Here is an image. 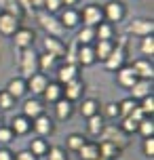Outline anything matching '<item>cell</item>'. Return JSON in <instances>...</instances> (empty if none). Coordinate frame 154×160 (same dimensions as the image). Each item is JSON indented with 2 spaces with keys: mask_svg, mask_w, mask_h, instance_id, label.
Masks as SVG:
<instances>
[{
  "mask_svg": "<svg viewBox=\"0 0 154 160\" xmlns=\"http://www.w3.org/2000/svg\"><path fill=\"white\" fill-rule=\"evenodd\" d=\"M36 19H38V25L47 32V36H53V38H61V36H64V32H65L64 25L59 23V19H55L51 13H47V11L40 8V11L36 13Z\"/></svg>",
  "mask_w": 154,
  "mask_h": 160,
  "instance_id": "cell-1",
  "label": "cell"
},
{
  "mask_svg": "<svg viewBox=\"0 0 154 160\" xmlns=\"http://www.w3.org/2000/svg\"><path fill=\"white\" fill-rule=\"evenodd\" d=\"M99 139H101V141H110V143H114L118 150H122V148L129 145V135H127L121 127H116V124H105L104 131L99 133Z\"/></svg>",
  "mask_w": 154,
  "mask_h": 160,
  "instance_id": "cell-2",
  "label": "cell"
},
{
  "mask_svg": "<svg viewBox=\"0 0 154 160\" xmlns=\"http://www.w3.org/2000/svg\"><path fill=\"white\" fill-rule=\"evenodd\" d=\"M104 65H105V70H110V72H118L122 65H127V42L125 40H121V44H116L112 48V53L108 55Z\"/></svg>",
  "mask_w": 154,
  "mask_h": 160,
  "instance_id": "cell-3",
  "label": "cell"
},
{
  "mask_svg": "<svg viewBox=\"0 0 154 160\" xmlns=\"http://www.w3.org/2000/svg\"><path fill=\"white\" fill-rule=\"evenodd\" d=\"M19 70H21V78H30L32 74L38 72V55L34 53V48H23L19 55Z\"/></svg>",
  "mask_w": 154,
  "mask_h": 160,
  "instance_id": "cell-4",
  "label": "cell"
},
{
  "mask_svg": "<svg viewBox=\"0 0 154 160\" xmlns=\"http://www.w3.org/2000/svg\"><path fill=\"white\" fill-rule=\"evenodd\" d=\"M101 11H104V21H108V23H112V25L122 21V17L127 15V8H125V4H122L121 0L105 2V7H101Z\"/></svg>",
  "mask_w": 154,
  "mask_h": 160,
  "instance_id": "cell-5",
  "label": "cell"
},
{
  "mask_svg": "<svg viewBox=\"0 0 154 160\" xmlns=\"http://www.w3.org/2000/svg\"><path fill=\"white\" fill-rule=\"evenodd\" d=\"M80 19L85 21V25H89V28H97V25L104 21V11H101L99 4H87V7L82 8Z\"/></svg>",
  "mask_w": 154,
  "mask_h": 160,
  "instance_id": "cell-6",
  "label": "cell"
},
{
  "mask_svg": "<svg viewBox=\"0 0 154 160\" xmlns=\"http://www.w3.org/2000/svg\"><path fill=\"white\" fill-rule=\"evenodd\" d=\"M127 32L133 34V36H152L154 34V21L152 19H133L129 25H127Z\"/></svg>",
  "mask_w": 154,
  "mask_h": 160,
  "instance_id": "cell-7",
  "label": "cell"
},
{
  "mask_svg": "<svg viewBox=\"0 0 154 160\" xmlns=\"http://www.w3.org/2000/svg\"><path fill=\"white\" fill-rule=\"evenodd\" d=\"M13 36H15V38H13L15 47L23 51V48H32L34 38H36V32H34V30H30V28H19Z\"/></svg>",
  "mask_w": 154,
  "mask_h": 160,
  "instance_id": "cell-8",
  "label": "cell"
},
{
  "mask_svg": "<svg viewBox=\"0 0 154 160\" xmlns=\"http://www.w3.org/2000/svg\"><path fill=\"white\" fill-rule=\"evenodd\" d=\"M42 44H44V51H47L49 55H53L55 59H64V57H65V48H68V47H65V42H64L61 38L47 36Z\"/></svg>",
  "mask_w": 154,
  "mask_h": 160,
  "instance_id": "cell-9",
  "label": "cell"
},
{
  "mask_svg": "<svg viewBox=\"0 0 154 160\" xmlns=\"http://www.w3.org/2000/svg\"><path fill=\"white\" fill-rule=\"evenodd\" d=\"M19 28H21L19 17L11 15V13H2V15H0V34H4V36H13Z\"/></svg>",
  "mask_w": 154,
  "mask_h": 160,
  "instance_id": "cell-10",
  "label": "cell"
},
{
  "mask_svg": "<svg viewBox=\"0 0 154 160\" xmlns=\"http://www.w3.org/2000/svg\"><path fill=\"white\" fill-rule=\"evenodd\" d=\"M131 68H133V72L137 74V78H141V80H152L154 78V65H152L150 59H135L131 63Z\"/></svg>",
  "mask_w": 154,
  "mask_h": 160,
  "instance_id": "cell-11",
  "label": "cell"
},
{
  "mask_svg": "<svg viewBox=\"0 0 154 160\" xmlns=\"http://www.w3.org/2000/svg\"><path fill=\"white\" fill-rule=\"evenodd\" d=\"M25 84H28V91H32L34 95H42V91L49 84V78H47V74L36 72L30 78H25Z\"/></svg>",
  "mask_w": 154,
  "mask_h": 160,
  "instance_id": "cell-12",
  "label": "cell"
},
{
  "mask_svg": "<svg viewBox=\"0 0 154 160\" xmlns=\"http://www.w3.org/2000/svg\"><path fill=\"white\" fill-rule=\"evenodd\" d=\"M32 127H34V131H36V135H38V137H47V135L53 133L55 124H53V120H51L47 114H40L38 118L32 120Z\"/></svg>",
  "mask_w": 154,
  "mask_h": 160,
  "instance_id": "cell-13",
  "label": "cell"
},
{
  "mask_svg": "<svg viewBox=\"0 0 154 160\" xmlns=\"http://www.w3.org/2000/svg\"><path fill=\"white\" fill-rule=\"evenodd\" d=\"M82 91H85V84H82V80L74 78L70 80L68 84H64V99H68V101H76V99H80L82 97Z\"/></svg>",
  "mask_w": 154,
  "mask_h": 160,
  "instance_id": "cell-14",
  "label": "cell"
},
{
  "mask_svg": "<svg viewBox=\"0 0 154 160\" xmlns=\"http://www.w3.org/2000/svg\"><path fill=\"white\" fill-rule=\"evenodd\" d=\"M21 116H25L28 120H34V118H38L40 114H44V105L38 101V99H25L23 105H21Z\"/></svg>",
  "mask_w": 154,
  "mask_h": 160,
  "instance_id": "cell-15",
  "label": "cell"
},
{
  "mask_svg": "<svg viewBox=\"0 0 154 160\" xmlns=\"http://www.w3.org/2000/svg\"><path fill=\"white\" fill-rule=\"evenodd\" d=\"M129 91H131V99L139 101V99H144V97L152 95V80H141L139 78Z\"/></svg>",
  "mask_w": 154,
  "mask_h": 160,
  "instance_id": "cell-16",
  "label": "cell"
},
{
  "mask_svg": "<svg viewBox=\"0 0 154 160\" xmlns=\"http://www.w3.org/2000/svg\"><path fill=\"white\" fill-rule=\"evenodd\" d=\"M78 78V65H72V63H64L57 68V82L64 87V84H68L70 80Z\"/></svg>",
  "mask_w": 154,
  "mask_h": 160,
  "instance_id": "cell-17",
  "label": "cell"
},
{
  "mask_svg": "<svg viewBox=\"0 0 154 160\" xmlns=\"http://www.w3.org/2000/svg\"><path fill=\"white\" fill-rule=\"evenodd\" d=\"M7 93L13 99H21V97L28 93V84H25V78H11L8 80V84H7Z\"/></svg>",
  "mask_w": 154,
  "mask_h": 160,
  "instance_id": "cell-18",
  "label": "cell"
},
{
  "mask_svg": "<svg viewBox=\"0 0 154 160\" xmlns=\"http://www.w3.org/2000/svg\"><path fill=\"white\" fill-rule=\"evenodd\" d=\"M59 23L64 25V30H72L80 23V13L76 8H64L61 17H59Z\"/></svg>",
  "mask_w": 154,
  "mask_h": 160,
  "instance_id": "cell-19",
  "label": "cell"
},
{
  "mask_svg": "<svg viewBox=\"0 0 154 160\" xmlns=\"http://www.w3.org/2000/svg\"><path fill=\"white\" fill-rule=\"evenodd\" d=\"M116 74H118V84H121V87H125V88H131L139 80L137 74L133 72V68H131V65H122Z\"/></svg>",
  "mask_w": 154,
  "mask_h": 160,
  "instance_id": "cell-20",
  "label": "cell"
},
{
  "mask_svg": "<svg viewBox=\"0 0 154 160\" xmlns=\"http://www.w3.org/2000/svg\"><path fill=\"white\" fill-rule=\"evenodd\" d=\"M42 97H44V101L55 103V101H59V99L64 97V87H61L59 82H49L47 88L42 91Z\"/></svg>",
  "mask_w": 154,
  "mask_h": 160,
  "instance_id": "cell-21",
  "label": "cell"
},
{
  "mask_svg": "<svg viewBox=\"0 0 154 160\" xmlns=\"http://www.w3.org/2000/svg\"><path fill=\"white\" fill-rule=\"evenodd\" d=\"M95 61L97 59H95L93 47H78V51H76V63L78 65H93Z\"/></svg>",
  "mask_w": 154,
  "mask_h": 160,
  "instance_id": "cell-22",
  "label": "cell"
},
{
  "mask_svg": "<svg viewBox=\"0 0 154 160\" xmlns=\"http://www.w3.org/2000/svg\"><path fill=\"white\" fill-rule=\"evenodd\" d=\"M30 128H32V120H28L25 116H21V114L11 120V131H13L15 135H25V133H30Z\"/></svg>",
  "mask_w": 154,
  "mask_h": 160,
  "instance_id": "cell-23",
  "label": "cell"
},
{
  "mask_svg": "<svg viewBox=\"0 0 154 160\" xmlns=\"http://www.w3.org/2000/svg\"><path fill=\"white\" fill-rule=\"evenodd\" d=\"M112 48H114L112 40H95V47H93V51H95V59L105 61L108 55L112 53Z\"/></svg>",
  "mask_w": 154,
  "mask_h": 160,
  "instance_id": "cell-24",
  "label": "cell"
},
{
  "mask_svg": "<svg viewBox=\"0 0 154 160\" xmlns=\"http://www.w3.org/2000/svg\"><path fill=\"white\" fill-rule=\"evenodd\" d=\"M74 112V105L72 101H68V99H59V101H55V114H57V118L59 120H68L70 116H72Z\"/></svg>",
  "mask_w": 154,
  "mask_h": 160,
  "instance_id": "cell-25",
  "label": "cell"
},
{
  "mask_svg": "<svg viewBox=\"0 0 154 160\" xmlns=\"http://www.w3.org/2000/svg\"><path fill=\"white\" fill-rule=\"evenodd\" d=\"M76 154H78V158H80V160H95V158H99V145L87 141V143L82 145Z\"/></svg>",
  "mask_w": 154,
  "mask_h": 160,
  "instance_id": "cell-26",
  "label": "cell"
},
{
  "mask_svg": "<svg viewBox=\"0 0 154 160\" xmlns=\"http://www.w3.org/2000/svg\"><path fill=\"white\" fill-rule=\"evenodd\" d=\"M76 42L80 47H93V42H95V28L85 25L80 32H78V36H76Z\"/></svg>",
  "mask_w": 154,
  "mask_h": 160,
  "instance_id": "cell-27",
  "label": "cell"
},
{
  "mask_svg": "<svg viewBox=\"0 0 154 160\" xmlns=\"http://www.w3.org/2000/svg\"><path fill=\"white\" fill-rule=\"evenodd\" d=\"M89 122H87V127H89V133L91 135H95V137H99V133L104 131V127H105V118L101 116V114H95V116H91V118H87Z\"/></svg>",
  "mask_w": 154,
  "mask_h": 160,
  "instance_id": "cell-28",
  "label": "cell"
},
{
  "mask_svg": "<svg viewBox=\"0 0 154 160\" xmlns=\"http://www.w3.org/2000/svg\"><path fill=\"white\" fill-rule=\"evenodd\" d=\"M112 38H114V25L108 21H101L95 28V40H112Z\"/></svg>",
  "mask_w": 154,
  "mask_h": 160,
  "instance_id": "cell-29",
  "label": "cell"
},
{
  "mask_svg": "<svg viewBox=\"0 0 154 160\" xmlns=\"http://www.w3.org/2000/svg\"><path fill=\"white\" fill-rule=\"evenodd\" d=\"M55 57L53 55H49V53H42V55H38V72L40 74H47V72H51L53 68H55Z\"/></svg>",
  "mask_w": 154,
  "mask_h": 160,
  "instance_id": "cell-30",
  "label": "cell"
},
{
  "mask_svg": "<svg viewBox=\"0 0 154 160\" xmlns=\"http://www.w3.org/2000/svg\"><path fill=\"white\" fill-rule=\"evenodd\" d=\"M118 154H121V150L114 143H110V141H101V143H99V156H104V158H108V160H114Z\"/></svg>",
  "mask_w": 154,
  "mask_h": 160,
  "instance_id": "cell-31",
  "label": "cell"
},
{
  "mask_svg": "<svg viewBox=\"0 0 154 160\" xmlns=\"http://www.w3.org/2000/svg\"><path fill=\"white\" fill-rule=\"evenodd\" d=\"M135 108H137V101H135V99H131V97L118 101V118H127Z\"/></svg>",
  "mask_w": 154,
  "mask_h": 160,
  "instance_id": "cell-32",
  "label": "cell"
},
{
  "mask_svg": "<svg viewBox=\"0 0 154 160\" xmlns=\"http://www.w3.org/2000/svg\"><path fill=\"white\" fill-rule=\"evenodd\" d=\"M47 150H49V143L42 139V137H36V139H32L30 141V152L38 158V156H44L47 154Z\"/></svg>",
  "mask_w": 154,
  "mask_h": 160,
  "instance_id": "cell-33",
  "label": "cell"
},
{
  "mask_svg": "<svg viewBox=\"0 0 154 160\" xmlns=\"http://www.w3.org/2000/svg\"><path fill=\"white\" fill-rule=\"evenodd\" d=\"M80 114L85 116V118H91V116L99 114V103L95 101V99H85L82 105H80Z\"/></svg>",
  "mask_w": 154,
  "mask_h": 160,
  "instance_id": "cell-34",
  "label": "cell"
},
{
  "mask_svg": "<svg viewBox=\"0 0 154 160\" xmlns=\"http://www.w3.org/2000/svg\"><path fill=\"white\" fill-rule=\"evenodd\" d=\"M65 143H68V150H72V152H78L82 145L87 143V139L82 135H78V133H72V135L65 139Z\"/></svg>",
  "mask_w": 154,
  "mask_h": 160,
  "instance_id": "cell-35",
  "label": "cell"
},
{
  "mask_svg": "<svg viewBox=\"0 0 154 160\" xmlns=\"http://www.w3.org/2000/svg\"><path fill=\"white\" fill-rule=\"evenodd\" d=\"M0 8H2V13H11L15 17H21V8L17 7V0H0Z\"/></svg>",
  "mask_w": 154,
  "mask_h": 160,
  "instance_id": "cell-36",
  "label": "cell"
},
{
  "mask_svg": "<svg viewBox=\"0 0 154 160\" xmlns=\"http://www.w3.org/2000/svg\"><path fill=\"white\" fill-rule=\"evenodd\" d=\"M141 103H137L139 105V110L144 112V116L146 118H152V112H154V95H148V97H144V99H139Z\"/></svg>",
  "mask_w": 154,
  "mask_h": 160,
  "instance_id": "cell-37",
  "label": "cell"
},
{
  "mask_svg": "<svg viewBox=\"0 0 154 160\" xmlns=\"http://www.w3.org/2000/svg\"><path fill=\"white\" fill-rule=\"evenodd\" d=\"M137 133H141L144 139H146V137H154V122H152V118H144L141 120L139 127H137Z\"/></svg>",
  "mask_w": 154,
  "mask_h": 160,
  "instance_id": "cell-38",
  "label": "cell"
},
{
  "mask_svg": "<svg viewBox=\"0 0 154 160\" xmlns=\"http://www.w3.org/2000/svg\"><path fill=\"white\" fill-rule=\"evenodd\" d=\"M47 160H68V152H65L64 148H59V145H53L47 150Z\"/></svg>",
  "mask_w": 154,
  "mask_h": 160,
  "instance_id": "cell-39",
  "label": "cell"
},
{
  "mask_svg": "<svg viewBox=\"0 0 154 160\" xmlns=\"http://www.w3.org/2000/svg\"><path fill=\"white\" fill-rule=\"evenodd\" d=\"M137 127H139V122L137 120H133L131 116H127V118H122V124L121 128L127 133V135H131V133H137Z\"/></svg>",
  "mask_w": 154,
  "mask_h": 160,
  "instance_id": "cell-40",
  "label": "cell"
},
{
  "mask_svg": "<svg viewBox=\"0 0 154 160\" xmlns=\"http://www.w3.org/2000/svg\"><path fill=\"white\" fill-rule=\"evenodd\" d=\"M141 53L148 57L154 55V36H144L141 38Z\"/></svg>",
  "mask_w": 154,
  "mask_h": 160,
  "instance_id": "cell-41",
  "label": "cell"
},
{
  "mask_svg": "<svg viewBox=\"0 0 154 160\" xmlns=\"http://www.w3.org/2000/svg\"><path fill=\"white\" fill-rule=\"evenodd\" d=\"M13 139H15V133L11 131V127H0V143L7 148Z\"/></svg>",
  "mask_w": 154,
  "mask_h": 160,
  "instance_id": "cell-42",
  "label": "cell"
},
{
  "mask_svg": "<svg viewBox=\"0 0 154 160\" xmlns=\"http://www.w3.org/2000/svg\"><path fill=\"white\" fill-rule=\"evenodd\" d=\"M15 101L17 99H13L7 91H0V110H11L15 105Z\"/></svg>",
  "mask_w": 154,
  "mask_h": 160,
  "instance_id": "cell-43",
  "label": "cell"
},
{
  "mask_svg": "<svg viewBox=\"0 0 154 160\" xmlns=\"http://www.w3.org/2000/svg\"><path fill=\"white\" fill-rule=\"evenodd\" d=\"M101 116L108 118V120L118 118V103H105L104 105V114H101Z\"/></svg>",
  "mask_w": 154,
  "mask_h": 160,
  "instance_id": "cell-44",
  "label": "cell"
},
{
  "mask_svg": "<svg viewBox=\"0 0 154 160\" xmlns=\"http://www.w3.org/2000/svg\"><path fill=\"white\" fill-rule=\"evenodd\" d=\"M141 152L146 158H152L154 156V137H146L144 143H141Z\"/></svg>",
  "mask_w": 154,
  "mask_h": 160,
  "instance_id": "cell-45",
  "label": "cell"
},
{
  "mask_svg": "<svg viewBox=\"0 0 154 160\" xmlns=\"http://www.w3.org/2000/svg\"><path fill=\"white\" fill-rule=\"evenodd\" d=\"M61 8V0H44V4H42V11H47V13H57Z\"/></svg>",
  "mask_w": 154,
  "mask_h": 160,
  "instance_id": "cell-46",
  "label": "cell"
},
{
  "mask_svg": "<svg viewBox=\"0 0 154 160\" xmlns=\"http://www.w3.org/2000/svg\"><path fill=\"white\" fill-rule=\"evenodd\" d=\"M0 160H15V154L8 148H0Z\"/></svg>",
  "mask_w": 154,
  "mask_h": 160,
  "instance_id": "cell-47",
  "label": "cell"
},
{
  "mask_svg": "<svg viewBox=\"0 0 154 160\" xmlns=\"http://www.w3.org/2000/svg\"><path fill=\"white\" fill-rule=\"evenodd\" d=\"M17 7L21 8V11H34L32 0H17Z\"/></svg>",
  "mask_w": 154,
  "mask_h": 160,
  "instance_id": "cell-48",
  "label": "cell"
},
{
  "mask_svg": "<svg viewBox=\"0 0 154 160\" xmlns=\"http://www.w3.org/2000/svg\"><path fill=\"white\" fill-rule=\"evenodd\" d=\"M17 160H38V158H36L30 150H25V152H19V154H17Z\"/></svg>",
  "mask_w": 154,
  "mask_h": 160,
  "instance_id": "cell-49",
  "label": "cell"
},
{
  "mask_svg": "<svg viewBox=\"0 0 154 160\" xmlns=\"http://www.w3.org/2000/svg\"><path fill=\"white\" fill-rule=\"evenodd\" d=\"M78 0H61V4H65L68 8H74V4H76Z\"/></svg>",
  "mask_w": 154,
  "mask_h": 160,
  "instance_id": "cell-50",
  "label": "cell"
},
{
  "mask_svg": "<svg viewBox=\"0 0 154 160\" xmlns=\"http://www.w3.org/2000/svg\"><path fill=\"white\" fill-rule=\"evenodd\" d=\"M34 8H42V4H44V0H32Z\"/></svg>",
  "mask_w": 154,
  "mask_h": 160,
  "instance_id": "cell-51",
  "label": "cell"
},
{
  "mask_svg": "<svg viewBox=\"0 0 154 160\" xmlns=\"http://www.w3.org/2000/svg\"><path fill=\"white\" fill-rule=\"evenodd\" d=\"M2 122H4V120H2V114H0V127H4V124H2Z\"/></svg>",
  "mask_w": 154,
  "mask_h": 160,
  "instance_id": "cell-52",
  "label": "cell"
},
{
  "mask_svg": "<svg viewBox=\"0 0 154 160\" xmlns=\"http://www.w3.org/2000/svg\"><path fill=\"white\" fill-rule=\"evenodd\" d=\"M95 160H108V158H104V156H99V158H95Z\"/></svg>",
  "mask_w": 154,
  "mask_h": 160,
  "instance_id": "cell-53",
  "label": "cell"
},
{
  "mask_svg": "<svg viewBox=\"0 0 154 160\" xmlns=\"http://www.w3.org/2000/svg\"><path fill=\"white\" fill-rule=\"evenodd\" d=\"M0 15H2V8H0Z\"/></svg>",
  "mask_w": 154,
  "mask_h": 160,
  "instance_id": "cell-54",
  "label": "cell"
}]
</instances>
